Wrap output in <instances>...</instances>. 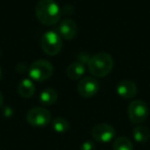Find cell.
I'll return each instance as SVG.
<instances>
[{
    "instance_id": "6da1fadb",
    "label": "cell",
    "mask_w": 150,
    "mask_h": 150,
    "mask_svg": "<svg viewBox=\"0 0 150 150\" xmlns=\"http://www.w3.org/2000/svg\"><path fill=\"white\" fill-rule=\"evenodd\" d=\"M36 18L44 26H54L61 18V8L55 0H39L35 7Z\"/></svg>"
},
{
    "instance_id": "7a4b0ae2",
    "label": "cell",
    "mask_w": 150,
    "mask_h": 150,
    "mask_svg": "<svg viewBox=\"0 0 150 150\" xmlns=\"http://www.w3.org/2000/svg\"><path fill=\"white\" fill-rule=\"evenodd\" d=\"M113 58L106 52H100L90 57L88 63L90 73L96 78H103L110 74L113 69Z\"/></svg>"
},
{
    "instance_id": "3957f363",
    "label": "cell",
    "mask_w": 150,
    "mask_h": 150,
    "mask_svg": "<svg viewBox=\"0 0 150 150\" xmlns=\"http://www.w3.org/2000/svg\"><path fill=\"white\" fill-rule=\"evenodd\" d=\"M42 51L50 56H55L62 50V37L56 31H48L44 33L40 40Z\"/></svg>"
},
{
    "instance_id": "277c9868",
    "label": "cell",
    "mask_w": 150,
    "mask_h": 150,
    "mask_svg": "<svg viewBox=\"0 0 150 150\" xmlns=\"http://www.w3.org/2000/svg\"><path fill=\"white\" fill-rule=\"evenodd\" d=\"M54 71L52 62L46 59H37L31 63L29 67V76L32 80L43 82L50 79Z\"/></svg>"
},
{
    "instance_id": "5b68a950",
    "label": "cell",
    "mask_w": 150,
    "mask_h": 150,
    "mask_svg": "<svg viewBox=\"0 0 150 150\" xmlns=\"http://www.w3.org/2000/svg\"><path fill=\"white\" fill-rule=\"evenodd\" d=\"M128 115L134 124H141L148 117V107L143 100H134L128 105Z\"/></svg>"
},
{
    "instance_id": "8992f818",
    "label": "cell",
    "mask_w": 150,
    "mask_h": 150,
    "mask_svg": "<svg viewBox=\"0 0 150 150\" xmlns=\"http://www.w3.org/2000/svg\"><path fill=\"white\" fill-rule=\"evenodd\" d=\"M27 122L33 127H45L50 124L52 115L43 107H33L27 113Z\"/></svg>"
},
{
    "instance_id": "52a82bcc",
    "label": "cell",
    "mask_w": 150,
    "mask_h": 150,
    "mask_svg": "<svg viewBox=\"0 0 150 150\" xmlns=\"http://www.w3.org/2000/svg\"><path fill=\"white\" fill-rule=\"evenodd\" d=\"M115 129L109 124H98L92 129V136L96 141L101 143H107L113 140L115 137Z\"/></svg>"
},
{
    "instance_id": "ba28073f",
    "label": "cell",
    "mask_w": 150,
    "mask_h": 150,
    "mask_svg": "<svg viewBox=\"0 0 150 150\" xmlns=\"http://www.w3.org/2000/svg\"><path fill=\"white\" fill-rule=\"evenodd\" d=\"M100 85L96 78L85 77L79 81L77 85V90L80 96L83 98H90L98 93Z\"/></svg>"
},
{
    "instance_id": "9c48e42d",
    "label": "cell",
    "mask_w": 150,
    "mask_h": 150,
    "mask_svg": "<svg viewBox=\"0 0 150 150\" xmlns=\"http://www.w3.org/2000/svg\"><path fill=\"white\" fill-rule=\"evenodd\" d=\"M116 92L121 98L131 99L134 96H136L137 92H138V88H137V85L133 81L123 80V81H120L117 84Z\"/></svg>"
},
{
    "instance_id": "30bf717a",
    "label": "cell",
    "mask_w": 150,
    "mask_h": 150,
    "mask_svg": "<svg viewBox=\"0 0 150 150\" xmlns=\"http://www.w3.org/2000/svg\"><path fill=\"white\" fill-rule=\"evenodd\" d=\"M58 30L61 37L66 40H72L77 34V25L71 18H65L60 23Z\"/></svg>"
},
{
    "instance_id": "8fae6325",
    "label": "cell",
    "mask_w": 150,
    "mask_h": 150,
    "mask_svg": "<svg viewBox=\"0 0 150 150\" xmlns=\"http://www.w3.org/2000/svg\"><path fill=\"white\" fill-rule=\"evenodd\" d=\"M84 73H85V67H84L83 63L79 62V61L70 63L66 69L67 77L71 80L80 79L84 75Z\"/></svg>"
},
{
    "instance_id": "7c38bea8",
    "label": "cell",
    "mask_w": 150,
    "mask_h": 150,
    "mask_svg": "<svg viewBox=\"0 0 150 150\" xmlns=\"http://www.w3.org/2000/svg\"><path fill=\"white\" fill-rule=\"evenodd\" d=\"M18 92L24 98H30L35 93V85L30 79H23L19 83Z\"/></svg>"
},
{
    "instance_id": "4fadbf2b",
    "label": "cell",
    "mask_w": 150,
    "mask_h": 150,
    "mask_svg": "<svg viewBox=\"0 0 150 150\" xmlns=\"http://www.w3.org/2000/svg\"><path fill=\"white\" fill-rule=\"evenodd\" d=\"M58 92L54 88H46L40 93L39 100L44 105H52L58 100Z\"/></svg>"
},
{
    "instance_id": "5bb4252c",
    "label": "cell",
    "mask_w": 150,
    "mask_h": 150,
    "mask_svg": "<svg viewBox=\"0 0 150 150\" xmlns=\"http://www.w3.org/2000/svg\"><path fill=\"white\" fill-rule=\"evenodd\" d=\"M133 137L138 143H145L150 138V131L147 127L138 125L133 130Z\"/></svg>"
},
{
    "instance_id": "9a60e30c",
    "label": "cell",
    "mask_w": 150,
    "mask_h": 150,
    "mask_svg": "<svg viewBox=\"0 0 150 150\" xmlns=\"http://www.w3.org/2000/svg\"><path fill=\"white\" fill-rule=\"evenodd\" d=\"M113 149L114 150H133L134 146L130 139L126 137H118L113 142Z\"/></svg>"
},
{
    "instance_id": "2e32d148",
    "label": "cell",
    "mask_w": 150,
    "mask_h": 150,
    "mask_svg": "<svg viewBox=\"0 0 150 150\" xmlns=\"http://www.w3.org/2000/svg\"><path fill=\"white\" fill-rule=\"evenodd\" d=\"M52 127L57 133H66L69 130V122L64 117H56L52 122Z\"/></svg>"
},
{
    "instance_id": "e0dca14e",
    "label": "cell",
    "mask_w": 150,
    "mask_h": 150,
    "mask_svg": "<svg viewBox=\"0 0 150 150\" xmlns=\"http://www.w3.org/2000/svg\"><path fill=\"white\" fill-rule=\"evenodd\" d=\"M95 148H96V145L92 140L84 141L80 146V150H95Z\"/></svg>"
},
{
    "instance_id": "ac0fdd59",
    "label": "cell",
    "mask_w": 150,
    "mask_h": 150,
    "mask_svg": "<svg viewBox=\"0 0 150 150\" xmlns=\"http://www.w3.org/2000/svg\"><path fill=\"white\" fill-rule=\"evenodd\" d=\"M78 57V61L79 62H81V63H88V61H90V55H88L86 52H81V53H79V55L77 56Z\"/></svg>"
},
{
    "instance_id": "d6986e66",
    "label": "cell",
    "mask_w": 150,
    "mask_h": 150,
    "mask_svg": "<svg viewBox=\"0 0 150 150\" xmlns=\"http://www.w3.org/2000/svg\"><path fill=\"white\" fill-rule=\"evenodd\" d=\"M67 13V14H72L73 12H74V7H73L72 5H70V4H66V5H64V7H63V9L61 10V13Z\"/></svg>"
},
{
    "instance_id": "ffe728a7",
    "label": "cell",
    "mask_w": 150,
    "mask_h": 150,
    "mask_svg": "<svg viewBox=\"0 0 150 150\" xmlns=\"http://www.w3.org/2000/svg\"><path fill=\"white\" fill-rule=\"evenodd\" d=\"M16 71H18V73H20V74L25 73V71H27V67H26V64H25L24 62H20V63H18V64H17V67H16Z\"/></svg>"
},
{
    "instance_id": "44dd1931",
    "label": "cell",
    "mask_w": 150,
    "mask_h": 150,
    "mask_svg": "<svg viewBox=\"0 0 150 150\" xmlns=\"http://www.w3.org/2000/svg\"><path fill=\"white\" fill-rule=\"evenodd\" d=\"M2 105H3V95L0 92V107H1Z\"/></svg>"
},
{
    "instance_id": "7402d4cb",
    "label": "cell",
    "mask_w": 150,
    "mask_h": 150,
    "mask_svg": "<svg viewBox=\"0 0 150 150\" xmlns=\"http://www.w3.org/2000/svg\"><path fill=\"white\" fill-rule=\"evenodd\" d=\"M1 78H2V71H1V69H0V81H1Z\"/></svg>"
},
{
    "instance_id": "603a6c76",
    "label": "cell",
    "mask_w": 150,
    "mask_h": 150,
    "mask_svg": "<svg viewBox=\"0 0 150 150\" xmlns=\"http://www.w3.org/2000/svg\"><path fill=\"white\" fill-rule=\"evenodd\" d=\"M0 55H1V49H0Z\"/></svg>"
}]
</instances>
